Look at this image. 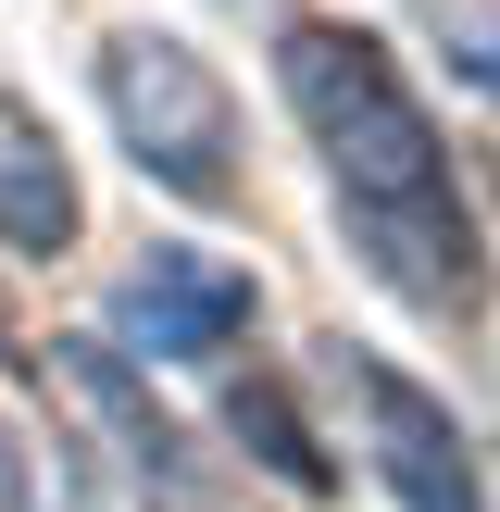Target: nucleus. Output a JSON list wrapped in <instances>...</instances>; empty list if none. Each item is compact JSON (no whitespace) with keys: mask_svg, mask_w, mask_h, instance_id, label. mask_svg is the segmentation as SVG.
Listing matches in <instances>:
<instances>
[{"mask_svg":"<svg viewBox=\"0 0 500 512\" xmlns=\"http://www.w3.org/2000/svg\"><path fill=\"white\" fill-rule=\"evenodd\" d=\"M425 13H438V38H450V63H463L475 88L500 100V13H488V0H425Z\"/></svg>","mask_w":500,"mask_h":512,"instance_id":"6e6552de","label":"nucleus"},{"mask_svg":"<svg viewBox=\"0 0 500 512\" xmlns=\"http://www.w3.org/2000/svg\"><path fill=\"white\" fill-rule=\"evenodd\" d=\"M338 375H350V400H363V450H375V475H388L400 512H488L475 438H463V413H450L438 388H413L400 363H363V350H338Z\"/></svg>","mask_w":500,"mask_h":512,"instance_id":"7ed1b4c3","label":"nucleus"},{"mask_svg":"<svg viewBox=\"0 0 500 512\" xmlns=\"http://www.w3.org/2000/svg\"><path fill=\"white\" fill-rule=\"evenodd\" d=\"M75 225H88V200H75L63 138L38 125V100L0 88V250H13V263H63Z\"/></svg>","mask_w":500,"mask_h":512,"instance_id":"423d86ee","label":"nucleus"},{"mask_svg":"<svg viewBox=\"0 0 500 512\" xmlns=\"http://www.w3.org/2000/svg\"><path fill=\"white\" fill-rule=\"evenodd\" d=\"M0 363H25V338H13V313H0Z\"/></svg>","mask_w":500,"mask_h":512,"instance_id":"9d476101","label":"nucleus"},{"mask_svg":"<svg viewBox=\"0 0 500 512\" xmlns=\"http://www.w3.org/2000/svg\"><path fill=\"white\" fill-rule=\"evenodd\" d=\"M250 313H263V288H250V263H225V250H150L113 288V325L150 363H213V350L250 338Z\"/></svg>","mask_w":500,"mask_h":512,"instance_id":"20e7f679","label":"nucleus"},{"mask_svg":"<svg viewBox=\"0 0 500 512\" xmlns=\"http://www.w3.org/2000/svg\"><path fill=\"white\" fill-rule=\"evenodd\" d=\"M13 450H25V438H13V425H0V512H100V500H75V488H50V475H25Z\"/></svg>","mask_w":500,"mask_h":512,"instance_id":"1a4fd4ad","label":"nucleus"},{"mask_svg":"<svg viewBox=\"0 0 500 512\" xmlns=\"http://www.w3.org/2000/svg\"><path fill=\"white\" fill-rule=\"evenodd\" d=\"M225 425H238V450H250V463L275 475V488H300V500H325V488H338L325 438L300 425V400L275 388V375H238V388H225Z\"/></svg>","mask_w":500,"mask_h":512,"instance_id":"0eeeda50","label":"nucleus"},{"mask_svg":"<svg viewBox=\"0 0 500 512\" xmlns=\"http://www.w3.org/2000/svg\"><path fill=\"white\" fill-rule=\"evenodd\" d=\"M100 100H113V138L150 188L175 200H238V88L200 63L163 25H125L100 50Z\"/></svg>","mask_w":500,"mask_h":512,"instance_id":"f03ea898","label":"nucleus"},{"mask_svg":"<svg viewBox=\"0 0 500 512\" xmlns=\"http://www.w3.org/2000/svg\"><path fill=\"white\" fill-rule=\"evenodd\" d=\"M275 88H288V113L313 125L325 175H338L350 250H363L413 313L463 325L475 300H488V238H475L463 188H450V150H438V125H425L413 75L388 63V38L350 25V13H300L288 38H275Z\"/></svg>","mask_w":500,"mask_h":512,"instance_id":"f257e3e1","label":"nucleus"},{"mask_svg":"<svg viewBox=\"0 0 500 512\" xmlns=\"http://www.w3.org/2000/svg\"><path fill=\"white\" fill-rule=\"evenodd\" d=\"M50 350H63V388H75V400H88V413L125 438V475H138L150 500H163V512H213V475H200L188 425L138 400V375L113 363V338H50Z\"/></svg>","mask_w":500,"mask_h":512,"instance_id":"39448f33","label":"nucleus"}]
</instances>
